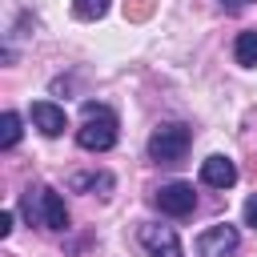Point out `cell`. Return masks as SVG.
<instances>
[{"instance_id":"1","label":"cell","mask_w":257,"mask_h":257,"mask_svg":"<svg viewBox=\"0 0 257 257\" xmlns=\"http://www.w3.org/2000/svg\"><path fill=\"white\" fill-rule=\"evenodd\" d=\"M116 112L108 104H96V100H84L80 104V128H76V145L88 149V153H108L116 145Z\"/></svg>"},{"instance_id":"2","label":"cell","mask_w":257,"mask_h":257,"mask_svg":"<svg viewBox=\"0 0 257 257\" xmlns=\"http://www.w3.org/2000/svg\"><path fill=\"white\" fill-rule=\"evenodd\" d=\"M189 145H193V128H189V124H181V120L157 124L153 137H149V161H157V165H177V161H185Z\"/></svg>"},{"instance_id":"3","label":"cell","mask_w":257,"mask_h":257,"mask_svg":"<svg viewBox=\"0 0 257 257\" xmlns=\"http://www.w3.org/2000/svg\"><path fill=\"white\" fill-rule=\"evenodd\" d=\"M137 237H141V245H145L149 257H185L181 237H177L173 225H157V221H149V225H141Z\"/></svg>"},{"instance_id":"4","label":"cell","mask_w":257,"mask_h":257,"mask_svg":"<svg viewBox=\"0 0 257 257\" xmlns=\"http://www.w3.org/2000/svg\"><path fill=\"white\" fill-rule=\"evenodd\" d=\"M36 225H44V229H52V233H64V229H68L64 197H60L52 185H40V189H36Z\"/></svg>"},{"instance_id":"5","label":"cell","mask_w":257,"mask_h":257,"mask_svg":"<svg viewBox=\"0 0 257 257\" xmlns=\"http://www.w3.org/2000/svg\"><path fill=\"white\" fill-rule=\"evenodd\" d=\"M157 209L169 213V217H189V213L197 209L193 185H189V181H169V185H161V189H157Z\"/></svg>"},{"instance_id":"6","label":"cell","mask_w":257,"mask_h":257,"mask_svg":"<svg viewBox=\"0 0 257 257\" xmlns=\"http://www.w3.org/2000/svg\"><path fill=\"white\" fill-rule=\"evenodd\" d=\"M241 245V233L233 225H209L197 237V257H233Z\"/></svg>"},{"instance_id":"7","label":"cell","mask_w":257,"mask_h":257,"mask_svg":"<svg viewBox=\"0 0 257 257\" xmlns=\"http://www.w3.org/2000/svg\"><path fill=\"white\" fill-rule=\"evenodd\" d=\"M201 181H205L209 189H233V185H237V165H233L225 153H213V157L201 161Z\"/></svg>"},{"instance_id":"8","label":"cell","mask_w":257,"mask_h":257,"mask_svg":"<svg viewBox=\"0 0 257 257\" xmlns=\"http://www.w3.org/2000/svg\"><path fill=\"white\" fill-rule=\"evenodd\" d=\"M32 124H36L44 137H60V133L68 128V116H64V108L52 104V100H32Z\"/></svg>"},{"instance_id":"9","label":"cell","mask_w":257,"mask_h":257,"mask_svg":"<svg viewBox=\"0 0 257 257\" xmlns=\"http://www.w3.org/2000/svg\"><path fill=\"white\" fill-rule=\"evenodd\" d=\"M112 173H76L72 181H68V189H76V193H112Z\"/></svg>"},{"instance_id":"10","label":"cell","mask_w":257,"mask_h":257,"mask_svg":"<svg viewBox=\"0 0 257 257\" xmlns=\"http://www.w3.org/2000/svg\"><path fill=\"white\" fill-rule=\"evenodd\" d=\"M233 60L241 68H257V28H245L237 40H233Z\"/></svg>"},{"instance_id":"11","label":"cell","mask_w":257,"mask_h":257,"mask_svg":"<svg viewBox=\"0 0 257 257\" xmlns=\"http://www.w3.org/2000/svg\"><path fill=\"white\" fill-rule=\"evenodd\" d=\"M20 116L16 112H4L0 116V149H16V141H20Z\"/></svg>"},{"instance_id":"12","label":"cell","mask_w":257,"mask_h":257,"mask_svg":"<svg viewBox=\"0 0 257 257\" xmlns=\"http://www.w3.org/2000/svg\"><path fill=\"white\" fill-rule=\"evenodd\" d=\"M72 12L80 20H100L108 12V0H72Z\"/></svg>"},{"instance_id":"13","label":"cell","mask_w":257,"mask_h":257,"mask_svg":"<svg viewBox=\"0 0 257 257\" xmlns=\"http://www.w3.org/2000/svg\"><path fill=\"white\" fill-rule=\"evenodd\" d=\"M245 225H249V229L257 233V193H253V197L245 201Z\"/></svg>"},{"instance_id":"14","label":"cell","mask_w":257,"mask_h":257,"mask_svg":"<svg viewBox=\"0 0 257 257\" xmlns=\"http://www.w3.org/2000/svg\"><path fill=\"white\" fill-rule=\"evenodd\" d=\"M8 233H12V209L0 213V237H8Z\"/></svg>"},{"instance_id":"15","label":"cell","mask_w":257,"mask_h":257,"mask_svg":"<svg viewBox=\"0 0 257 257\" xmlns=\"http://www.w3.org/2000/svg\"><path fill=\"white\" fill-rule=\"evenodd\" d=\"M217 4H221L225 12H241V8H245V4H253V0H217Z\"/></svg>"}]
</instances>
